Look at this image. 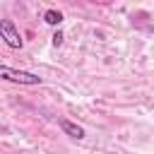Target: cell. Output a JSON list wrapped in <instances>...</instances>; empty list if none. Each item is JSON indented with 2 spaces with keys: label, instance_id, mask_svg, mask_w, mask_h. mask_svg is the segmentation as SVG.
Masks as SVG:
<instances>
[{
  "label": "cell",
  "instance_id": "obj_1",
  "mask_svg": "<svg viewBox=\"0 0 154 154\" xmlns=\"http://www.w3.org/2000/svg\"><path fill=\"white\" fill-rule=\"evenodd\" d=\"M0 79L14 82V84H24V87H36V84H41V82H43V79H41L36 72L14 70V67H10V65H2V63H0Z\"/></svg>",
  "mask_w": 154,
  "mask_h": 154
},
{
  "label": "cell",
  "instance_id": "obj_2",
  "mask_svg": "<svg viewBox=\"0 0 154 154\" xmlns=\"http://www.w3.org/2000/svg\"><path fill=\"white\" fill-rule=\"evenodd\" d=\"M0 38L10 48H22L24 46V41H22V36H19V31H17L12 19H0Z\"/></svg>",
  "mask_w": 154,
  "mask_h": 154
},
{
  "label": "cell",
  "instance_id": "obj_3",
  "mask_svg": "<svg viewBox=\"0 0 154 154\" xmlns=\"http://www.w3.org/2000/svg\"><path fill=\"white\" fill-rule=\"evenodd\" d=\"M58 125H60V130H63L65 135H70L72 140H82V137H84V128L77 125V123H72V120H67V118H60Z\"/></svg>",
  "mask_w": 154,
  "mask_h": 154
},
{
  "label": "cell",
  "instance_id": "obj_4",
  "mask_svg": "<svg viewBox=\"0 0 154 154\" xmlns=\"http://www.w3.org/2000/svg\"><path fill=\"white\" fill-rule=\"evenodd\" d=\"M43 22L51 24V26H58V24L63 22V12H60V10H46V12H43Z\"/></svg>",
  "mask_w": 154,
  "mask_h": 154
},
{
  "label": "cell",
  "instance_id": "obj_5",
  "mask_svg": "<svg viewBox=\"0 0 154 154\" xmlns=\"http://www.w3.org/2000/svg\"><path fill=\"white\" fill-rule=\"evenodd\" d=\"M60 43H63V34H60V31H55V34H53V46L58 48Z\"/></svg>",
  "mask_w": 154,
  "mask_h": 154
}]
</instances>
